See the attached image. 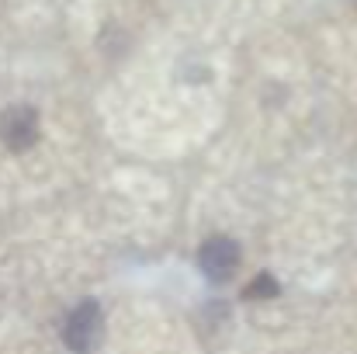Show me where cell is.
Instances as JSON below:
<instances>
[{
	"label": "cell",
	"mask_w": 357,
	"mask_h": 354,
	"mask_svg": "<svg viewBox=\"0 0 357 354\" xmlns=\"http://www.w3.org/2000/svg\"><path fill=\"white\" fill-rule=\"evenodd\" d=\"M236 264H239V246L233 239L215 236V239H208V243L198 250V267H202V274H205L208 281H226V278L236 271Z\"/></svg>",
	"instance_id": "2"
},
{
	"label": "cell",
	"mask_w": 357,
	"mask_h": 354,
	"mask_svg": "<svg viewBox=\"0 0 357 354\" xmlns=\"http://www.w3.org/2000/svg\"><path fill=\"white\" fill-rule=\"evenodd\" d=\"M35 132H38V118L31 108H14L3 115V142L10 149H28L35 142Z\"/></svg>",
	"instance_id": "3"
},
{
	"label": "cell",
	"mask_w": 357,
	"mask_h": 354,
	"mask_svg": "<svg viewBox=\"0 0 357 354\" xmlns=\"http://www.w3.org/2000/svg\"><path fill=\"white\" fill-rule=\"evenodd\" d=\"M264 295H278V285L271 274H260L250 288H246V299H264Z\"/></svg>",
	"instance_id": "4"
},
{
	"label": "cell",
	"mask_w": 357,
	"mask_h": 354,
	"mask_svg": "<svg viewBox=\"0 0 357 354\" xmlns=\"http://www.w3.org/2000/svg\"><path fill=\"white\" fill-rule=\"evenodd\" d=\"M101 337V309L94 302H84L77 306L70 316H66V327H63V341L70 344V351L84 354L91 351Z\"/></svg>",
	"instance_id": "1"
}]
</instances>
